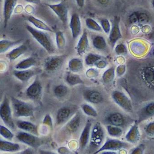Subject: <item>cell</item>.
I'll return each instance as SVG.
<instances>
[{"instance_id":"1","label":"cell","mask_w":154,"mask_h":154,"mask_svg":"<svg viewBox=\"0 0 154 154\" xmlns=\"http://www.w3.org/2000/svg\"><path fill=\"white\" fill-rule=\"evenodd\" d=\"M105 138V133L103 128L99 123H97L91 128L90 137L89 150L92 154L97 151L100 146Z\"/></svg>"},{"instance_id":"2","label":"cell","mask_w":154,"mask_h":154,"mask_svg":"<svg viewBox=\"0 0 154 154\" xmlns=\"http://www.w3.org/2000/svg\"><path fill=\"white\" fill-rule=\"evenodd\" d=\"M26 29L33 38L49 53L54 51V47L50 36L46 32L37 29L29 25H26Z\"/></svg>"},{"instance_id":"3","label":"cell","mask_w":154,"mask_h":154,"mask_svg":"<svg viewBox=\"0 0 154 154\" xmlns=\"http://www.w3.org/2000/svg\"><path fill=\"white\" fill-rule=\"evenodd\" d=\"M11 103L14 113L16 117H30L33 116L34 109L29 103L12 97Z\"/></svg>"},{"instance_id":"4","label":"cell","mask_w":154,"mask_h":154,"mask_svg":"<svg viewBox=\"0 0 154 154\" xmlns=\"http://www.w3.org/2000/svg\"><path fill=\"white\" fill-rule=\"evenodd\" d=\"M0 118L5 126L12 130L15 129V124L13 119L10 100L6 97H5L0 105Z\"/></svg>"},{"instance_id":"5","label":"cell","mask_w":154,"mask_h":154,"mask_svg":"<svg viewBox=\"0 0 154 154\" xmlns=\"http://www.w3.org/2000/svg\"><path fill=\"white\" fill-rule=\"evenodd\" d=\"M132 144L116 139H107L100 148L92 154H98L105 151H115L128 149Z\"/></svg>"},{"instance_id":"6","label":"cell","mask_w":154,"mask_h":154,"mask_svg":"<svg viewBox=\"0 0 154 154\" xmlns=\"http://www.w3.org/2000/svg\"><path fill=\"white\" fill-rule=\"evenodd\" d=\"M16 138L22 143L27 145L32 148H38L42 143V141L38 136L24 131L17 133Z\"/></svg>"},{"instance_id":"7","label":"cell","mask_w":154,"mask_h":154,"mask_svg":"<svg viewBox=\"0 0 154 154\" xmlns=\"http://www.w3.org/2000/svg\"><path fill=\"white\" fill-rule=\"evenodd\" d=\"M112 97L116 104L124 110L129 113L133 112V106L132 101L124 92L119 91H115L112 93Z\"/></svg>"},{"instance_id":"8","label":"cell","mask_w":154,"mask_h":154,"mask_svg":"<svg viewBox=\"0 0 154 154\" xmlns=\"http://www.w3.org/2000/svg\"><path fill=\"white\" fill-rule=\"evenodd\" d=\"M57 14L59 19L64 24H66L68 20V10L66 5L61 2L57 4H47Z\"/></svg>"},{"instance_id":"9","label":"cell","mask_w":154,"mask_h":154,"mask_svg":"<svg viewBox=\"0 0 154 154\" xmlns=\"http://www.w3.org/2000/svg\"><path fill=\"white\" fill-rule=\"evenodd\" d=\"M120 18L119 16H115L112 21V28L109 32V40L112 45L122 38V34L119 28Z\"/></svg>"},{"instance_id":"10","label":"cell","mask_w":154,"mask_h":154,"mask_svg":"<svg viewBox=\"0 0 154 154\" xmlns=\"http://www.w3.org/2000/svg\"><path fill=\"white\" fill-rule=\"evenodd\" d=\"M138 123L135 121L125 135V139L131 144H136L141 139V134L139 130Z\"/></svg>"},{"instance_id":"11","label":"cell","mask_w":154,"mask_h":154,"mask_svg":"<svg viewBox=\"0 0 154 154\" xmlns=\"http://www.w3.org/2000/svg\"><path fill=\"white\" fill-rule=\"evenodd\" d=\"M42 92L41 84L38 80H35L26 91V96L32 99H38L40 97Z\"/></svg>"},{"instance_id":"12","label":"cell","mask_w":154,"mask_h":154,"mask_svg":"<svg viewBox=\"0 0 154 154\" xmlns=\"http://www.w3.org/2000/svg\"><path fill=\"white\" fill-rule=\"evenodd\" d=\"M64 56H54L48 58L45 62V68L48 71H53L58 69L64 62Z\"/></svg>"},{"instance_id":"13","label":"cell","mask_w":154,"mask_h":154,"mask_svg":"<svg viewBox=\"0 0 154 154\" xmlns=\"http://www.w3.org/2000/svg\"><path fill=\"white\" fill-rule=\"evenodd\" d=\"M18 0H5L3 15L5 27H6L8 21L15 9Z\"/></svg>"},{"instance_id":"14","label":"cell","mask_w":154,"mask_h":154,"mask_svg":"<svg viewBox=\"0 0 154 154\" xmlns=\"http://www.w3.org/2000/svg\"><path fill=\"white\" fill-rule=\"evenodd\" d=\"M91 130V123L87 121L83 128L79 138V147L81 150L84 149L88 144Z\"/></svg>"},{"instance_id":"15","label":"cell","mask_w":154,"mask_h":154,"mask_svg":"<svg viewBox=\"0 0 154 154\" xmlns=\"http://www.w3.org/2000/svg\"><path fill=\"white\" fill-rule=\"evenodd\" d=\"M141 76L148 86L154 88V66H147L141 70Z\"/></svg>"},{"instance_id":"16","label":"cell","mask_w":154,"mask_h":154,"mask_svg":"<svg viewBox=\"0 0 154 154\" xmlns=\"http://www.w3.org/2000/svg\"><path fill=\"white\" fill-rule=\"evenodd\" d=\"M72 37L75 39L80 34L81 31V23L79 16L78 14L75 13L72 14L69 24Z\"/></svg>"},{"instance_id":"17","label":"cell","mask_w":154,"mask_h":154,"mask_svg":"<svg viewBox=\"0 0 154 154\" xmlns=\"http://www.w3.org/2000/svg\"><path fill=\"white\" fill-rule=\"evenodd\" d=\"M21 149L20 144L8 140L0 139V151L6 152L14 153L19 152Z\"/></svg>"},{"instance_id":"18","label":"cell","mask_w":154,"mask_h":154,"mask_svg":"<svg viewBox=\"0 0 154 154\" xmlns=\"http://www.w3.org/2000/svg\"><path fill=\"white\" fill-rule=\"evenodd\" d=\"M16 125L18 128L23 131L30 133L35 135H38L37 127L31 122L24 120H18L16 121Z\"/></svg>"},{"instance_id":"19","label":"cell","mask_w":154,"mask_h":154,"mask_svg":"<svg viewBox=\"0 0 154 154\" xmlns=\"http://www.w3.org/2000/svg\"><path fill=\"white\" fill-rule=\"evenodd\" d=\"M108 122L111 125L121 128L125 125L126 120L125 118L119 113H113L108 117Z\"/></svg>"},{"instance_id":"20","label":"cell","mask_w":154,"mask_h":154,"mask_svg":"<svg viewBox=\"0 0 154 154\" xmlns=\"http://www.w3.org/2000/svg\"><path fill=\"white\" fill-rule=\"evenodd\" d=\"M154 116V101L147 104L144 107L139 114V119L137 120L138 124Z\"/></svg>"},{"instance_id":"21","label":"cell","mask_w":154,"mask_h":154,"mask_svg":"<svg viewBox=\"0 0 154 154\" xmlns=\"http://www.w3.org/2000/svg\"><path fill=\"white\" fill-rule=\"evenodd\" d=\"M27 49L28 48L26 45L24 44L20 45L6 54V57L10 61H14L24 54L27 51Z\"/></svg>"},{"instance_id":"22","label":"cell","mask_w":154,"mask_h":154,"mask_svg":"<svg viewBox=\"0 0 154 154\" xmlns=\"http://www.w3.org/2000/svg\"><path fill=\"white\" fill-rule=\"evenodd\" d=\"M35 75V71L30 69L15 70L13 71V75L14 77L22 82H26Z\"/></svg>"},{"instance_id":"23","label":"cell","mask_w":154,"mask_h":154,"mask_svg":"<svg viewBox=\"0 0 154 154\" xmlns=\"http://www.w3.org/2000/svg\"><path fill=\"white\" fill-rule=\"evenodd\" d=\"M27 20L38 29L46 31L53 32V31L49 26H48L42 21L35 18L34 16H32V15L28 16Z\"/></svg>"},{"instance_id":"24","label":"cell","mask_w":154,"mask_h":154,"mask_svg":"<svg viewBox=\"0 0 154 154\" xmlns=\"http://www.w3.org/2000/svg\"><path fill=\"white\" fill-rule=\"evenodd\" d=\"M35 63L36 61L35 59L33 58L30 57L21 60L14 66V68L16 70L28 69L33 66Z\"/></svg>"},{"instance_id":"25","label":"cell","mask_w":154,"mask_h":154,"mask_svg":"<svg viewBox=\"0 0 154 154\" xmlns=\"http://www.w3.org/2000/svg\"><path fill=\"white\" fill-rule=\"evenodd\" d=\"M71 112V110L66 107L60 108L57 114V124L60 125L66 122L70 116Z\"/></svg>"},{"instance_id":"26","label":"cell","mask_w":154,"mask_h":154,"mask_svg":"<svg viewBox=\"0 0 154 154\" xmlns=\"http://www.w3.org/2000/svg\"><path fill=\"white\" fill-rule=\"evenodd\" d=\"M85 97L87 100L93 104H99L103 100L101 93L96 91H88L85 94Z\"/></svg>"},{"instance_id":"27","label":"cell","mask_w":154,"mask_h":154,"mask_svg":"<svg viewBox=\"0 0 154 154\" xmlns=\"http://www.w3.org/2000/svg\"><path fill=\"white\" fill-rule=\"evenodd\" d=\"M88 47V35L86 31H84L83 34L79 40V43L77 45V51L79 55H82L85 53Z\"/></svg>"},{"instance_id":"28","label":"cell","mask_w":154,"mask_h":154,"mask_svg":"<svg viewBox=\"0 0 154 154\" xmlns=\"http://www.w3.org/2000/svg\"><path fill=\"white\" fill-rule=\"evenodd\" d=\"M21 40L10 41L8 40H0V54L5 53L13 47L20 44Z\"/></svg>"},{"instance_id":"29","label":"cell","mask_w":154,"mask_h":154,"mask_svg":"<svg viewBox=\"0 0 154 154\" xmlns=\"http://www.w3.org/2000/svg\"><path fill=\"white\" fill-rule=\"evenodd\" d=\"M107 130L109 134L112 137H120L123 134V130L119 127L109 125L107 127Z\"/></svg>"},{"instance_id":"30","label":"cell","mask_w":154,"mask_h":154,"mask_svg":"<svg viewBox=\"0 0 154 154\" xmlns=\"http://www.w3.org/2000/svg\"><path fill=\"white\" fill-rule=\"evenodd\" d=\"M80 117L79 115H76L69 121L68 125V128L69 131L72 132H75L79 128L80 125Z\"/></svg>"},{"instance_id":"31","label":"cell","mask_w":154,"mask_h":154,"mask_svg":"<svg viewBox=\"0 0 154 154\" xmlns=\"http://www.w3.org/2000/svg\"><path fill=\"white\" fill-rule=\"evenodd\" d=\"M93 45L94 48L98 50L105 49L106 47V41L103 37L97 36L93 39Z\"/></svg>"},{"instance_id":"32","label":"cell","mask_w":154,"mask_h":154,"mask_svg":"<svg viewBox=\"0 0 154 154\" xmlns=\"http://www.w3.org/2000/svg\"><path fill=\"white\" fill-rule=\"evenodd\" d=\"M0 135L8 141H11L14 137V134L10 128L2 125H0Z\"/></svg>"},{"instance_id":"33","label":"cell","mask_w":154,"mask_h":154,"mask_svg":"<svg viewBox=\"0 0 154 154\" xmlns=\"http://www.w3.org/2000/svg\"><path fill=\"white\" fill-rule=\"evenodd\" d=\"M86 24L87 27L90 29L97 32L102 31L101 27L96 22V21L91 18H88L86 20Z\"/></svg>"},{"instance_id":"34","label":"cell","mask_w":154,"mask_h":154,"mask_svg":"<svg viewBox=\"0 0 154 154\" xmlns=\"http://www.w3.org/2000/svg\"><path fill=\"white\" fill-rule=\"evenodd\" d=\"M67 81L69 85H75L77 84H82L83 82L80 77L75 74H69L67 76Z\"/></svg>"},{"instance_id":"35","label":"cell","mask_w":154,"mask_h":154,"mask_svg":"<svg viewBox=\"0 0 154 154\" xmlns=\"http://www.w3.org/2000/svg\"><path fill=\"white\" fill-rule=\"evenodd\" d=\"M68 92V88L64 85H60L57 86L54 90V94L58 97H65Z\"/></svg>"},{"instance_id":"36","label":"cell","mask_w":154,"mask_h":154,"mask_svg":"<svg viewBox=\"0 0 154 154\" xmlns=\"http://www.w3.org/2000/svg\"><path fill=\"white\" fill-rule=\"evenodd\" d=\"M82 108L83 112L88 116L94 117L97 116V113L96 110L90 105L88 104H83L82 106Z\"/></svg>"},{"instance_id":"37","label":"cell","mask_w":154,"mask_h":154,"mask_svg":"<svg viewBox=\"0 0 154 154\" xmlns=\"http://www.w3.org/2000/svg\"><path fill=\"white\" fill-rule=\"evenodd\" d=\"M145 134L150 138H154V121H152L145 126Z\"/></svg>"},{"instance_id":"38","label":"cell","mask_w":154,"mask_h":154,"mask_svg":"<svg viewBox=\"0 0 154 154\" xmlns=\"http://www.w3.org/2000/svg\"><path fill=\"white\" fill-rule=\"evenodd\" d=\"M101 58L99 55H95L93 54H89L86 58V63L87 65H90L96 63L98 60Z\"/></svg>"},{"instance_id":"39","label":"cell","mask_w":154,"mask_h":154,"mask_svg":"<svg viewBox=\"0 0 154 154\" xmlns=\"http://www.w3.org/2000/svg\"><path fill=\"white\" fill-rule=\"evenodd\" d=\"M145 148V145L142 144L133 149L130 154H144Z\"/></svg>"},{"instance_id":"40","label":"cell","mask_w":154,"mask_h":154,"mask_svg":"<svg viewBox=\"0 0 154 154\" xmlns=\"http://www.w3.org/2000/svg\"><path fill=\"white\" fill-rule=\"evenodd\" d=\"M102 29L106 33H109L110 30V26L109 21L107 19H103L100 21Z\"/></svg>"},{"instance_id":"41","label":"cell","mask_w":154,"mask_h":154,"mask_svg":"<svg viewBox=\"0 0 154 154\" xmlns=\"http://www.w3.org/2000/svg\"><path fill=\"white\" fill-rule=\"evenodd\" d=\"M116 52L118 54H125L126 52V49L125 45L119 44L117 46L116 49Z\"/></svg>"},{"instance_id":"42","label":"cell","mask_w":154,"mask_h":154,"mask_svg":"<svg viewBox=\"0 0 154 154\" xmlns=\"http://www.w3.org/2000/svg\"><path fill=\"white\" fill-rule=\"evenodd\" d=\"M14 154H34V153H33V150L32 149H30V148H28L22 152Z\"/></svg>"},{"instance_id":"43","label":"cell","mask_w":154,"mask_h":154,"mask_svg":"<svg viewBox=\"0 0 154 154\" xmlns=\"http://www.w3.org/2000/svg\"><path fill=\"white\" fill-rule=\"evenodd\" d=\"M84 1L85 0H75L77 5L80 8H82L84 5Z\"/></svg>"},{"instance_id":"44","label":"cell","mask_w":154,"mask_h":154,"mask_svg":"<svg viewBox=\"0 0 154 154\" xmlns=\"http://www.w3.org/2000/svg\"><path fill=\"white\" fill-rule=\"evenodd\" d=\"M26 2L31 3L34 4H39L41 2V0H25Z\"/></svg>"},{"instance_id":"45","label":"cell","mask_w":154,"mask_h":154,"mask_svg":"<svg viewBox=\"0 0 154 154\" xmlns=\"http://www.w3.org/2000/svg\"><path fill=\"white\" fill-rule=\"evenodd\" d=\"M39 154H57L52 152H49V151H45V150H40L39 151Z\"/></svg>"},{"instance_id":"46","label":"cell","mask_w":154,"mask_h":154,"mask_svg":"<svg viewBox=\"0 0 154 154\" xmlns=\"http://www.w3.org/2000/svg\"><path fill=\"white\" fill-rule=\"evenodd\" d=\"M101 153V154H118L115 151H105Z\"/></svg>"},{"instance_id":"47","label":"cell","mask_w":154,"mask_h":154,"mask_svg":"<svg viewBox=\"0 0 154 154\" xmlns=\"http://www.w3.org/2000/svg\"><path fill=\"white\" fill-rule=\"evenodd\" d=\"M151 152H150L151 154H154V147L152 149V151H151Z\"/></svg>"},{"instance_id":"48","label":"cell","mask_w":154,"mask_h":154,"mask_svg":"<svg viewBox=\"0 0 154 154\" xmlns=\"http://www.w3.org/2000/svg\"><path fill=\"white\" fill-rule=\"evenodd\" d=\"M152 6H153V7L154 8V0H152Z\"/></svg>"},{"instance_id":"49","label":"cell","mask_w":154,"mask_h":154,"mask_svg":"<svg viewBox=\"0 0 154 154\" xmlns=\"http://www.w3.org/2000/svg\"><path fill=\"white\" fill-rule=\"evenodd\" d=\"M51 1H59V0H51Z\"/></svg>"},{"instance_id":"50","label":"cell","mask_w":154,"mask_h":154,"mask_svg":"<svg viewBox=\"0 0 154 154\" xmlns=\"http://www.w3.org/2000/svg\"><path fill=\"white\" fill-rule=\"evenodd\" d=\"M153 55H154V50H153Z\"/></svg>"}]
</instances>
